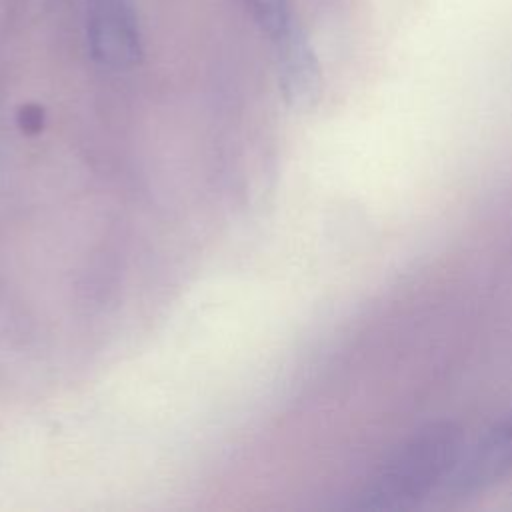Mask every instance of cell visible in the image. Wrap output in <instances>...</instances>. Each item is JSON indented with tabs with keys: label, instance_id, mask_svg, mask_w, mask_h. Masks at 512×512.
<instances>
[{
	"label": "cell",
	"instance_id": "1",
	"mask_svg": "<svg viewBox=\"0 0 512 512\" xmlns=\"http://www.w3.org/2000/svg\"><path fill=\"white\" fill-rule=\"evenodd\" d=\"M462 454V434L438 422L418 430L396 448L358 492L354 508L404 510L446 482Z\"/></svg>",
	"mask_w": 512,
	"mask_h": 512
},
{
	"label": "cell",
	"instance_id": "2",
	"mask_svg": "<svg viewBox=\"0 0 512 512\" xmlns=\"http://www.w3.org/2000/svg\"><path fill=\"white\" fill-rule=\"evenodd\" d=\"M88 42L94 58L112 68L140 58V32L130 0H94L88 14Z\"/></svg>",
	"mask_w": 512,
	"mask_h": 512
},
{
	"label": "cell",
	"instance_id": "3",
	"mask_svg": "<svg viewBox=\"0 0 512 512\" xmlns=\"http://www.w3.org/2000/svg\"><path fill=\"white\" fill-rule=\"evenodd\" d=\"M512 472V412L500 418L462 454L446 480L452 492H474Z\"/></svg>",
	"mask_w": 512,
	"mask_h": 512
},
{
	"label": "cell",
	"instance_id": "4",
	"mask_svg": "<svg viewBox=\"0 0 512 512\" xmlns=\"http://www.w3.org/2000/svg\"><path fill=\"white\" fill-rule=\"evenodd\" d=\"M250 2L254 6L258 20L262 22V26L272 36H276V40L292 30L284 0H250Z\"/></svg>",
	"mask_w": 512,
	"mask_h": 512
}]
</instances>
